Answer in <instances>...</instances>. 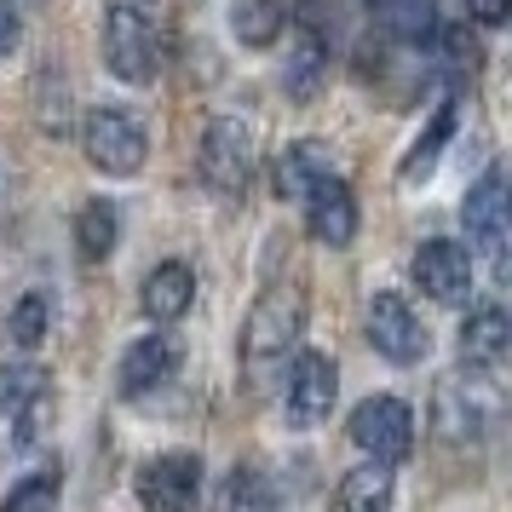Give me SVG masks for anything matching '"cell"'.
I'll list each match as a JSON object with an SVG mask.
<instances>
[{
	"instance_id": "obj_1",
	"label": "cell",
	"mask_w": 512,
	"mask_h": 512,
	"mask_svg": "<svg viewBox=\"0 0 512 512\" xmlns=\"http://www.w3.org/2000/svg\"><path fill=\"white\" fill-rule=\"evenodd\" d=\"M300 328H305L300 288H271V294L248 311V323H242V369L254 380V392H265L282 374V363L300 346Z\"/></svg>"
},
{
	"instance_id": "obj_2",
	"label": "cell",
	"mask_w": 512,
	"mask_h": 512,
	"mask_svg": "<svg viewBox=\"0 0 512 512\" xmlns=\"http://www.w3.org/2000/svg\"><path fill=\"white\" fill-rule=\"evenodd\" d=\"M104 58H110V70H116L121 81H133V87L156 81L162 47H156V29H150V18H144L139 6L116 0V6L104 12Z\"/></svg>"
},
{
	"instance_id": "obj_3",
	"label": "cell",
	"mask_w": 512,
	"mask_h": 512,
	"mask_svg": "<svg viewBox=\"0 0 512 512\" xmlns=\"http://www.w3.org/2000/svg\"><path fill=\"white\" fill-rule=\"evenodd\" d=\"M47 420H52V380H47V369H35V363H12V369H0V432L24 449V443L41 438Z\"/></svg>"
},
{
	"instance_id": "obj_4",
	"label": "cell",
	"mask_w": 512,
	"mask_h": 512,
	"mask_svg": "<svg viewBox=\"0 0 512 512\" xmlns=\"http://www.w3.org/2000/svg\"><path fill=\"white\" fill-rule=\"evenodd\" d=\"M144 150H150V139H144V127H139L133 110H121V104H98L93 116H87V162H93L98 173L127 179V173H139L144 167Z\"/></svg>"
},
{
	"instance_id": "obj_5",
	"label": "cell",
	"mask_w": 512,
	"mask_h": 512,
	"mask_svg": "<svg viewBox=\"0 0 512 512\" xmlns=\"http://www.w3.org/2000/svg\"><path fill=\"white\" fill-rule=\"evenodd\" d=\"M495 420H501V392L484 374H449L438 386V432L449 443L484 438Z\"/></svg>"
},
{
	"instance_id": "obj_6",
	"label": "cell",
	"mask_w": 512,
	"mask_h": 512,
	"mask_svg": "<svg viewBox=\"0 0 512 512\" xmlns=\"http://www.w3.org/2000/svg\"><path fill=\"white\" fill-rule=\"evenodd\" d=\"M346 432L369 461H386V466H397L415 449V415H409V403H397V397H363V403L351 409Z\"/></svg>"
},
{
	"instance_id": "obj_7",
	"label": "cell",
	"mask_w": 512,
	"mask_h": 512,
	"mask_svg": "<svg viewBox=\"0 0 512 512\" xmlns=\"http://www.w3.org/2000/svg\"><path fill=\"white\" fill-rule=\"evenodd\" d=\"M202 179H208L219 196H242L248 179H254V127L236 116L208 121L202 133Z\"/></svg>"
},
{
	"instance_id": "obj_8",
	"label": "cell",
	"mask_w": 512,
	"mask_h": 512,
	"mask_svg": "<svg viewBox=\"0 0 512 512\" xmlns=\"http://www.w3.org/2000/svg\"><path fill=\"white\" fill-rule=\"evenodd\" d=\"M461 219H466V242L495 265V277H507V185H501L495 167L466 190Z\"/></svg>"
},
{
	"instance_id": "obj_9",
	"label": "cell",
	"mask_w": 512,
	"mask_h": 512,
	"mask_svg": "<svg viewBox=\"0 0 512 512\" xmlns=\"http://www.w3.org/2000/svg\"><path fill=\"white\" fill-rule=\"evenodd\" d=\"M334 392H340V374L323 351H294L288 363V420L294 426H323L328 409H334Z\"/></svg>"
},
{
	"instance_id": "obj_10",
	"label": "cell",
	"mask_w": 512,
	"mask_h": 512,
	"mask_svg": "<svg viewBox=\"0 0 512 512\" xmlns=\"http://www.w3.org/2000/svg\"><path fill=\"white\" fill-rule=\"evenodd\" d=\"M415 288L426 294V300H438V305H461L466 288H472V254H466L461 242H449V236L420 242V254H415Z\"/></svg>"
},
{
	"instance_id": "obj_11",
	"label": "cell",
	"mask_w": 512,
	"mask_h": 512,
	"mask_svg": "<svg viewBox=\"0 0 512 512\" xmlns=\"http://www.w3.org/2000/svg\"><path fill=\"white\" fill-rule=\"evenodd\" d=\"M202 489V461L196 455H156L139 466V501L144 512H190Z\"/></svg>"
},
{
	"instance_id": "obj_12",
	"label": "cell",
	"mask_w": 512,
	"mask_h": 512,
	"mask_svg": "<svg viewBox=\"0 0 512 512\" xmlns=\"http://www.w3.org/2000/svg\"><path fill=\"white\" fill-rule=\"evenodd\" d=\"M369 340H374V351L392 357V363L426 357V328H420V317L397 300V294H374L369 300Z\"/></svg>"
},
{
	"instance_id": "obj_13",
	"label": "cell",
	"mask_w": 512,
	"mask_h": 512,
	"mask_svg": "<svg viewBox=\"0 0 512 512\" xmlns=\"http://www.w3.org/2000/svg\"><path fill=\"white\" fill-rule=\"evenodd\" d=\"M173 369H179V340L173 334H144L139 346H127V357H121L116 386H121V397H144V392H156L162 380H173Z\"/></svg>"
},
{
	"instance_id": "obj_14",
	"label": "cell",
	"mask_w": 512,
	"mask_h": 512,
	"mask_svg": "<svg viewBox=\"0 0 512 512\" xmlns=\"http://www.w3.org/2000/svg\"><path fill=\"white\" fill-rule=\"evenodd\" d=\"M305 225L323 248H351L357 236V202H351L346 179H323V185L305 196Z\"/></svg>"
},
{
	"instance_id": "obj_15",
	"label": "cell",
	"mask_w": 512,
	"mask_h": 512,
	"mask_svg": "<svg viewBox=\"0 0 512 512\" xmlns=\"http://www.w3.org/2000/svg\"><path fill=\"white\" fill-rule=\"evenodd\" d=\"M190 300H196V271L179 265V259H167V265H156V271L144 277V311H150L156 323H179L190 311Z\"/></svg>"
},
{
	"instance_id": "obj_16",
	"label": "cell",
	"mask_w": 512,
	"mask_h": 512,
	"mask_svg": "<svg viewBox=\"0 0 512 512\" xmlns=\"http://www.w3.org/2000/svg\"><path fill=\"white\" fill-rule=\"evenodd\" d=\"M323 179H334V167H328V150L317 139L288 144L277 156V196H288V202H305Z\"/></svg>"
},
{
	"instance_id": "obj_17",
	"label": "cell",
	"mask_w": 512,
	"mask_h": 512,
	"mask_svg": "<svg viewBox=\"0 0 512 512\" xmlns=\"http://www.w3.org/2000/svg\"><path fill=\"white\" fill-rule=\"evenodd\" d=\"M507 311L501 305H484V311H472L461 328V357L466 369H495L501 357H507Z\"/></svg>"
},
{
	"instance_id": "obj_18",
	"label": "cell",
	"mask_w": 512,
	"mask_h": 512,
	"mask_svg": "<svg viewBox=\"0 0 512 512\" xmlns=\"http://www.w3.org/2000/svg\"><path fill=\"white\" fill-rule=\"evenodd\" d=\"M288 24V12H282V0H231V29L242 47H271Z\"/></svg>"
},
{
	"instance_id": "obj_19",
	"label": "cell",
	"mask_w": 512,
	"mask_h": 512,
	"mask_svg": "<svg viewBox=\"0 0 512 512\" xmlns=\"http://www.w3.org/2000/svg\"><path fill=\"white\" fill-rule=\"evenodd\" d=\"M340 507L346 512H386L392 507V466L386 461H369L346 472V484H340Z\"/></svg>"
},
{
	"instance_id": "obj_20",
	"label": "cell",
	"mask_w": 512,
	"mask_h": 512,
	"mask_svg": "<svg viewBox=\"0 0 512 512\" xmlns=\"http://www.w3.org/2000/svg\"><path fill=\"white\" fill-rule=\"evenodd\" d=\"M455 139V104H438V116H432V127L420 133L415 144H409V156H403V185H415V179H426L432 167H438V156H443V144Z\"/></svg>"
},
{
	"instance_id": "obj_21",
	"label": "cell",
	"mask_w": 512,
	"mask_h": 512,
	"mask_svg": "<svg viewBox=\"0 0 512 512\" xmlns=\"http://www.w3.org/2000/svg\"><path fill=\"white\" fill-rule=\"evenodd\" d=\"M116 236H121V213L110 208V202H87V208L75 213V248H81L87 265L110 254V248H116Z\"/></svg>"
},
{
	"instance_id": "obj_22",
	"label": "cell",
	"mask_w": 512,
	"mask_h": 512,
	"mask_svg": "<svg viewBox=\"0 0 512 512\" xmlns=\"http://www.w3.org/2000/svg\"><path fill=\"white\" fill-rule=\"evenodd\" d=\"M225 512H277V484L259 466H236L225 478Z\"/></svg>"
},
{
	"instance_id": "obj_23",
	"label": "cell",
	"mask_w": 512,
	"mask_h": 512,
	"mask_svg": "<svg viewBox=\"0 0 512 512\" xmlns=\"http://www.w3.org/2000/svg\"><path fill=\"white\" fill-rule=\"evenodd\" d=\"M47 323H52V300L35 288V294H24V300L12 305V317H6V334L18 340L24 351H35L41 340H47Z\"/></svg>"
},
{
	"instance_id": "obj_24",
	"label": "cell",
	"mask_w": 512,
	"mask_h": 512,
	"mask_svg": "<svg viewBox=\"0 0 512 512\" xmlns=\"http://www.w3.org/2000/svg\"><path fill=\"white\" fill-rule=\"evenodd\" d=\"M58 489H64V478H58V466H47V472H35V478H24L12 489L0 501V512H52L58 507Z\"/></svg>"
},
{
	"instance_id": "obj_25",
	"label": "cell",
	"mask_w": 512,
	"mask_h": 512,
	"mask_svg": "<svg viewBox=\"0 0 512 512\" xmlns=\"http://www.w3.org/2000/svg\"><path fill=\"white\" fill-rule=\"evenodd\" d=\"M380 6V18L403 35V41H420L426 29H432V0H374Z\"/></svg>"
},
{
	"instance_id": "obj_26",
	"label": "cell",
	"mask_w": 512,
	"mask_h": 512,
	"mask_svg": "<svg viewBox=\"0 0 512 512\" xmlns=\"http://www.w3.org/2000/svg\"><path fill=\"white\" fill-rule=\"evenodd\" d=\"M317 70H323V41H317V35H305L300 52L288 58V87H294V98L317 93Z\"/></svg>"
},
{
	"instance_id": "obj_27",
	"label": "cell",
	"mask_w": 512,
	"mask_h": 512,
	"mask_svg": "<svg viewBox=\"0 0 512 512\" xmlns=\"http://www.w3.org/2000/svg\"><path fill=\"white\" fill-rule=\"evenodd\" d=\"M18 35H24V24H18V0H0V58H12Z\"/></svg>"
},
{
	"instance_id": "obj_28",
	"label": "cell",
	"mask_w": 512,
	"mask_h": 512,
	"mask_svg": "<svg viewBox=\"0 0 512 512\" xmlns=\"http://www.w3.org/2000/svg\"><path fill=\"white\" fill-rule=\"evenodd\" d=\"M466 6H472V18H478V24H507V12H512V0H466Z\"/></svg>"
}]
</instances>
